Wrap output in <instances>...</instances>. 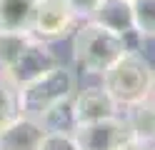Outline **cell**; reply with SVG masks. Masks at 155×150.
Listing matches in <instances>:
<instances>
[{"label":"cell","instance_id":"obj_1","mask_svg":"<svg viewBox=\"0 0 155 150\" xmlns=\"http://www.w3.org/2000/svg\"><path fill=\"white\" fill-rule=\"evenodd\" d=\"M128 43L113 30L103 28L98 23H85L75 30L73 38V58L85 73L103 75L118 58L128 53Z\"/></svg>","mask_w":155,"mask_h":150},{"label":"cell","instance_id":"obj_2","mask_svg":"<svg viewBox=\"0 0 155 150\" xmlns=\"http://www.w3.org/2000/svg\"><path fill=\"white\" fill-rule=\"evenodd\" d=\"M103 88L118 105H135L153 88V65L138 50H128L103 73Z\"/></svg>","mask_w":155,"mask_h":150},{"label":"cell","instance_id":"obj_3","mask_svg":"<svg viewBox=\"0 0 155 150\" xmlns=\"http://www.w3.org/2000/svg\"><path fill=\"white\" fill-rule=\"evenodd\" d=\"M73 90H75V75L58 63L48 73H43L40 78H35L20 88V110L25 115L40 120L50 108L70 100Z\"/></svg>","mask_w":155,"mask_h":150},{"label":"cell","instance_id":"obj_4","mask_svg":"<svg viewBox=\"0 0 155 150\" xmlns=\"http://www.w3.org/2000/svg\"><path fill=\"white\" fill-rule=\"evenodd\" d=\"M78 15L70 8L68 0H38L30 35L43 40V43H53V40H63L75 30Z\"/></svg>","mask_w":155,"mask_h":150},{"label":"cell","instance_id":"obj_5","mask_svg":"<svg viewBox=\"0 0 155 150\" xmlns=\"http://www.w3.org/2000/svg\"><path fill=\"white\" fill-rule=\"evenodd\" d=\"M133 130L125 118H103L95 123H83L73 128V138L80 150H118Z\"/></svg>","mask_w":155,"mask_h":150},{"label":"cell","instance_id":"obj_6","mask_svg":"<svg viewBox=\"0 0 155 150\" xmlns=\"http://www.w3.org/2000/svg\"><path fill=\"white\" fill-rule=\"evenodd\" d=\"M93 23H98L103 28L118 33L130 50H138V43L143 40L138 25H135V10H133V0H100L98 8L90 15Z\"/></svg>","mask_w":155,"mask_h":150},{"label":"cell","instance_id":"obj_7","mask_svg":"<svg viewBox=\"0 0 155 150\" xmlns=\"http://www.w3.org/2000/svg\"><path fill=\"white\" fill-rule=\"evenodd\" d=\"M55 65H58V58H55L53 50L48 48V43L33 38L30 43L25 45V50L20 53V58L13 63V68L5 70V73L15 80L18 88H23L25 83H30V80L40 78L43 73H48V70L55 68Z\"/></svg>","mask_w":155,"mask_h":150},{"label":"cell","instance_id":"obj_8","mask_svg":"<svg viewBox=\"0 0 155 150\" xmlns=\"http://www.w3.org/2000/svg\"><path fill=\"white\" fill-rule=\"evenodd\" d=\"M45 133L48 130L38 118L20 113L10 125L0 130V150H38Z\"/></svg>","mask_w":155,"mask_h":150},{"label":"cell","instance_id":"obj_9","mask_svg":"<svg viewBox=\"0 0 155 150\" xmlns=\"http://www.w3.org/2000/svg\"><path fill=\"white\" fill-rule=\"evenodd\" d=\"M118 103L110 98V93L105 88H85L78 93V98L73 100V115H75V125L83 123H95L103 118H113L118 113Z\"/></svg>","mask_w":155,"mask_h":150},{"label":"cell","instance_id":"obj_10","mask_svg":"<svg viewBox=\"0 0 155 150\" xmlns=\"http://www.w3.org/2000/svg\"><path fill=\"white\" fill-rule=\"evenodd\" d=\"M38 0H0V33H30Z\"/></svg>","mask_w":155,"mask_h":150},{"label":"cell","instance_id":"obj_11","mask_svg":"<svg viewBox=\"0 0 155 150\" xmlns=\"http://www.w3.org/2000/svg\"><path fill=\"white\" fill-rule=\"evenodd\" d=\"M128 125L133 130V135L155 140V93L150 90L143 100H138L135 105H128Z\"/></svg>","mask_w":155,"mask_h":150},{"label":"cell","instance_id":"obj_12","mask_svg":"<svg viewBox=\"0 0 155 150\" xmlns=\"http://www.w3.org/2000/svg\"><path fill=\"white\" fill-rule=\"evenodd\" d=\"M20 113H23L20 110V88L0 68V130L5 125H10Z\"/></svg>","mask_w":155,"mask_h":150},{"label":"cell","instance_id":"obj_13","mask_svg":"<svg viewBox=\"0 0 155 150\" xmlns=\"http://www.w3.org/2000/svg\"><path fill=\"white\" fill-rule=\"evenodd\" d=\"M30 40H33L30 33H0V68L10 70Z\"/></svg>","mask_w":155,"mask_h":150},{"label":"cell","instance_id":"obj_14","mask_svg":"<svg viewBox=\"0 0 155 150\" xmlns=\"http://www.w3.org/2000/svg\"><path fill=\"white\" fill-rule=\"evenodd\" d=\"M40 123L45 125V130H60V133H73L75 128V115H73V103H58L55 108H50L48 113L40 118Z\"/></svg>","mask_w":155,"mask_h":150},{"label":"cell","instance_id":"obj_15","mask_svg":"<svg viewBox=\"0 0 155 150\" xmlns=\"http://www.w3.org/2000/svg\"><path fill=\"white\" fill-rule=\"evenodd\" d=\"M135 25L143 38H155V0H133Z\"/></svg>","mask_w":155,"mask_h":150},{"label":"cell","instance_id":"obj_16","mask_svg":"<svg viewBox=\"0 0 155 150\" xmlns=\"http://www.w3.org/2000/svg\"><path fill=\"white\" fill-rule=\"evenodd\" d=\"M38 150H80L75 143L73 133H60V130H48Z\"/></svg>","mask_w":155,"mask_h":150},{"label":"cell","instance_id":"obj_17","mask_svg":"<svg viewBox=\"0 0 155 150\" xmlns=\"http://www.w3.org/2000/svg\"><path fill=\"white\" fill-rule=\"evenodd\" d=\"M68 3H70V8L75 10L78 18H90L100 0H68Z\"/></svg>","mask_w":155,"mask_h":150},{"label":"cell","instance_id":"obj_18","mask_svg":"<svg viewBox=\"0 0 155 150\" xmlns=\"http://www.w3.org/2000/svg\"><path fill=\"white\" fill-rule=\"evenodd\" d=\"M150 148H153V140H145V138H138V135H130L118 150H150Z\"/></svg>","mask_w":155,"mask_h":150},{"label":"cell","instance_id":"obj_19","mask_svg":"<svg viewBox=\"0 0 155 150\" xmlns=\"http://www.w3.org/2000/svg\"><path fill=\"white\" fill-rule=\"evenodd\" d=\"M150 90L155 93V68H153V88H150Z\"/></svg>","mask_w":155,"mask_h":150},{"label":"cell","instance_id":"obj_20","mask_svg":"<svg viewBox=\"0 0 155 150\" xmlns=\"http://www.w3.org/2000/svg\"><path fill=\"white\" fill-rule=\"evenodd\" d=\"M150 150H155V145H153V148H150Z\"/></svg>","mask_w":155,"mask_h":150}]
</instances>
